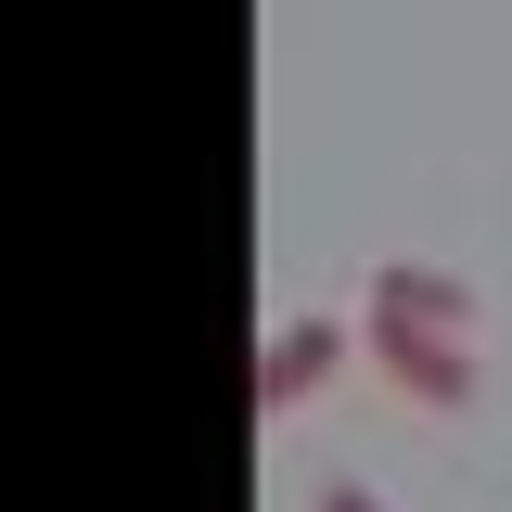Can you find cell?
I'll return each mask as SVG.
<instances>
[{
  "label": "cell",
  "instance_id": "1",
  "mask_svg": "<svg viewBox=\"0 0 512 512\" xmlns=\"http://www.w3.org/2000/svg\"><path fill=\"white\" fill-rule=\"evenodd\" d=\"M372 372L410 397V410H474V333H436L410 308H372Z\"/></svg>",
  "mask_w": 512,
  "mask_h": 512
},
{
  "label": "cell",
  "instance_id": "2",
  "mask_svg": "<svg viewBox=\"0 0 512 512\" xmlns=\"http://www.w3.org/2000/svg\"><path fill=\"white\" fill-rule=\"evenodd\" d=\"M333 372H346V320H282V346H256V423L308 410Z\"/></svg>",
  "mask_w": 512,
  "mask_h": 512
},
{
  "label": "cell",
  "instance_id": "3",
  "mask_svg": "<svg viewBox=\"0 0 512 512\" xmlns=\"http://www.w3.org/2000/svg\"><path fill=\"white\" fill-rule=\"evenodd\" d=\"M372 308H410V320H436V333H474V282H448V269H423V256H384Z\"/></svg>",
  "mask_w": 512,
  "mask_h": 512
},
{
  "label": "cell",
  "instance_id": "4",
  "mask_svg": "<svg viewBox=\"0 0 512 512\" xmlns=\"http://www.w3.org/2000/svg\"><path fill=\"white\" fill-rule=\"evenodd\" d=\"M308 512H384V500H372V487H359V474H333V487H320Z\"/></svg>",
  "mask_w": 512,
  "mask_h": 512
}]
</instances>
